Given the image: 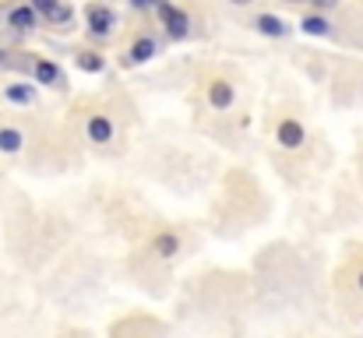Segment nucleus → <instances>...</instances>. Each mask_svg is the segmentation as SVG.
<instances>
[{"label":"nucleus","instance_id":"nucleus-18","mask_svg":"<svg viewBox=\"0 0 363 338\" xmlns=\"http://www.w3.org/2000/svg\"><path fill=\"white\" fill-rule=\"evenodd\" d=\"M230 4H240V7H243V4H254V0H230Z\"/></svg>","mask_w":363,"mask_h":338},{"label":"nucleus","instance_id":"nucleus-16","mask_svg":"<svg viewBox=\"0 0 363 338\" xmlns=\"http://www.w3.org/2000/svg\"><path fill=\"white\" fill-rule=\"evenodd\" d=\"M307 4H314L318 11H332V7H335L339 0H307Z\"/></svg>","mask_w":363,"mask_h":338},{"label":"nucleus","instance_id":"nucleus-7","mask_svg":"<svg viewBox=\"0 0 363 338\" xmlns=\"http://www.w3.org/2000/svg\"><path fill=\"white\" fill-rule=\"evenodd\" d=\"M155 57V43L152 39H138L127 53H123V67H138V64H145V60H152Z\"/></svg>","mask_w":363,"mask_h":338},{"label":"nucleus","instance_id":"nucleus-4","mask_svg":"<svg viewBox=\"0 0 363 338\" xmlns=\"http://www.w3.org/2000/svg\"><path fill=\"white\" fill-rule=\"evenodd\" d=\"M275 141H279L282 148L296 152V148L307 141V130L300 127V120H282V123H279V130H275Z\"/></svg>","mask_w":363,"mask_h":338},{"label":"nucleus","instance_id":"nucleus-11","mask_svg":"<svg viewBox=\"0 0 363 338\" xmlns=\"http://www.w3.org/2000/svg\"><path fill=\"white\" fill-rule=\"evenodd\" d=\"M74 64H78L82 71H89V74H99V71L106 67V60H103L99 53H92V50H82V53H74Z\"/></svg>","mask_w":363,"mask_h":338},{"label":"nucleus","instance_id":"nucleus-14","mask_svg":"<svg viewBox=\"0 0 363 338\" xmlns=\"http://www.w3.org/2000/svg\"><path fill=\"white\" fill-rule=\"evenodd\" d=\"M11 103H18V106H28L32 99H35V89L32 85H7V92H4Z\"/></svg>","mask_w":363,"mask_h":338},{"label":"nucleus","instance_id":"nucleus-10","mask_svg":"<svg viewBox=\"0 0 363 338\" xmlns=\"http://www.w3.org/2000/svg\"><path fill=\"white\" fill-rule=\"evenodd\" d=\"M32 74H35V81H43V85H60V81H64V74H60V67H57L53 60H32Z\"/></svg>","mask_w":363,"mask_h":338},{"label":"nucleus","instance_id":"nucleus-15","mask_svg":"<svg viewBox=\"0 0 363 338\" xmlns=\"http://www.w3.org/2000/svg\"><path fill=\"white\" fill-rule=\"evenodd\" d=\"M177 250H180V240H177L173 232H159V236H155V254H159V257H173Z\"/></svg>","mask_w":363,"mask_h":338},{"label":"nucleus","instance_id":"nucleus-6","mask_svg":"<svg viewBox=\"0 0 363 338\" xmlns=\"http://www.w3.org/2000/svg\"><path fill=\"white\" fill-rule=\"evenodd\" d=\"M89 141H96V145H106V141H113V120L106 116V113H96V116H89Z\"/></svg>","mask_w":363,"mask_h":338},{"label":"nucleus","instance_id":"nucleus-9","mask_svg":"<svg viewBox=\"0 0 363 338\" xmlns=\"http://www.w3.org/2000/svg\"><path fill=\"white\" fill-rule=\"evenodd\" d=\"M254 25H257L261 35H272V39H286V35H289V25H286L282 18H275V14H261Z\"/></svg>","mask_w":363,"mask_h":338},{"label":"nucleus","instance_id":"nucleus-19","mask_svg":"<svg viewBox=\"0 0 363 338\" xmlns=\"http://www.w3.org/2000/svg\"><path fill=\"white\" fill-rule=\"evenodd\" d=\"M360 289H363V271H360Z\"/></svg>","mask_w":363,"mask_h":338},{"label":"nucleus","instance_id":"nucleus-8","mask_svg":"<svg viewBox=\"0 0 363 338\" xmlns=\"http://www.w3.org/2000/svg\"><path fill=\"white\" fill-rule=\"evenodd\" d=\"M7 21H11V28H18V32H32V28L39 25V14H35L28 4H21V7H14V11L7 14Z\"/></svg>","mask_w":363,"mask_h":338},{"label":"nucleus","instance_id":"nucleus-13","mask_svg":"<svg viewBox=\"0 0 363 338\" xmlns=\"http://www.w3.org/2000/svg\"><path fill=\"white\" fill-rule=\"evenodd\" d=\"M300 28H303L307 35H328V32H332L328 18H321V14H311V18H303V21H300Z\"/></svg>","mask_w":363,"mask_h":338},{"label":"nucleus","instance_id":"nucleus-3","mask_svg":"<svg viewBox=\"0 0 363 338\" xmlns=\"http://www.w3.org/2000/svg\"><path fill=\"white\" fill-rule=\"evenodd\" d=\"M85 21H89V32L92 35H110L117 28V11L110 4H89Z\"/></svg>","mask_w":363,"mask_h":338},{"label":"nucleus","instance_id":"nucleus-1","mask_svg":"<svg viewBox=\"0 0 363 338\" xmlns=\"http://www.w3.org/2000/svg\"><path fill=\"white\" fill-rule=\"evenodd\" d=\"M28 7L39 18H46V25H57V28H67L74 21V7L64 0H28Z\"/></svg>","mask_w":363,"mask_h":338},{"label":"nucleus","instance_id":"nucleus-17","mask_svg":"<svg viewBox=\"0 0 363 338\" xmlns=\"http://www.w3.org/2000/svg\"><path fill=\"white\" fill-rule=\"evenodd\" d=\"M130 4H134L138 11H152V7H155V0H130Z\"/></svg>","mask_w":363,"mask_h":338},{"label":"nucleus","instance_id":"nucleus-2","mask_svg":"<svg viewBox=\"0 0 363 338\" xmlns=\"http://www.w3.org/2000/svg\"><path fill=\"white\" fill-rule=\"evenodd\" d=\"M159 18H162V28L173 35V39H184L187 32H191V18L180 11V7H173L169 0H155V7H152Z\"/></svg>","mask_w":363,"mask_h":338},{"label":"nucleus","instance_id":"nucleus-12","mask_svg":"<svg viewBox=\"0 0 363 338\" xmlns=\"http://www.w3.org/2000/svg\"><path fill=\"white\" fill-rule=\"evenodd\" d=\"M21 145H25V134L21 130H14V127H0V152H21Z\"/></svg>","mask_w":363,"mask_h":338},{"label":"nucleus","instance_id":"nucleus-20","mask_svg":"<svg viewBox=\"0 0 363 338\" xmlns=\"http://www.w3.org/2000/svg\"><path fill=\"white\" fill-rule=\"evenodd\" d=\"M289 4H300V0H289Z\"/></svg>","mask_w":363,"mask_h":338},{"label":"nucleus","instance_id":"nucleus-5","mask_svg":"<svg viewBox=\"0 0 363 338\" xmlns=\"http://www.w3.org/2000/svg\"><path fill=\"white\" fill-rule=\"evenodd\" d=\"M233 99H237V92H233V85H230V81H223V78H219V81H212V85H208V106H212V110H230V106H233Z\"/></svg>","mask_w":363,"mask_h":338}]
</instances>
